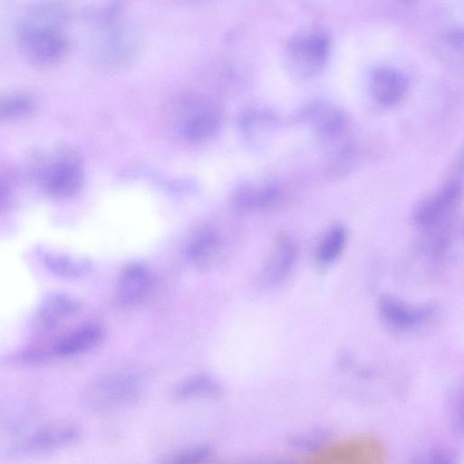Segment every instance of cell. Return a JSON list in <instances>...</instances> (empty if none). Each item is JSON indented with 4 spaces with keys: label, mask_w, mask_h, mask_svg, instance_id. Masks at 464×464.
Returning <instances> with one entry per match:
<instances>
[{
    "label": "cell",
    "mask_w": 464,
    "mask_h": 464,
    "mask_svg": "<svg viewBox=\"0 0 464 464\" xmlns=\"http://www.w3.org/2000/svg\"><path fill=\"white\" fill-rule=\"evenodd\" d=\"M144 392V384L137 375L114 372L92 380L83 391L82 401L92 412L111 414L137 405Z\"/></svg>",
    "instance_id": "1"
},
{
    "label": "cell",
    "mask_w": 464,
    "mask_h": 464,
    "mask_svg": "<svg viewBox=\"0 0 464 464\" xmlns=\"http://www.w3.org/2000/svg\"><path fill=\"white\" fill-rule=\"evenodd\" d=\"M329 53L326 33L317 27L304 28L289 38L285 50V66L294 77L310 79L323 70Z\"/></svg>",
    "instance_id": "2"
},
{
    "label": "cell",
    "mask_w": 464,
    "mask_h": 464,
    "mask_svg": "<svg viewBox=\"0 0 464 464\" xmlns=\"http://www.w3.org/2000/svg\"><path fill=\"white\" fill-rule=\"evenodd\" d=\"M16 34L24 55L37 65L56 63L63 58L68 49V41L62 29L20 22Z\"/></svg>",
    "instance_id": "3"
},
{
    "label": "cell",
    "mask_w": 464,
    "mask_h": 464,
    "mask_svg": "<svg viewBox=\"0 0 464 464\" xmlns=\"http://www.w3.org/2000/svg\"><path fill=\"white\" fill-rule=\"evenodd\" d=\"M309 464H388V461L379 440L369 436H357L320 450Z\"/></svg>",
    "instance_id": "4"
},
{
    "label": "cell",
    "mask_w": 464,
    "mask_h": 464,
    "mask_svg": "<svg viewBox=\"0 0 464 464\" xmlns=\"http://www.w3.org/2000/svg\"><path fill=\"white\" fill-rule=\"evenodd\" d=\"M41 188L55 198H67L76 195L83 185V172L75 157L67 152L56 154L39 169Z\"/></svg>",
    "instance_id": "5"
},
{
    "label": "cell",
    "mask_w": 464,
    "mask_h": 464,
    "mask_svg": "<svg viewBox=\"0 0 464 464\" xmlns=\"http://www.w3.org/2000/svg\"><path fill=\"white\" fill-rule=\"evenodd\" d=\"M82 431L72 422H57L44 426L30 433L15 448L18 456H40L66 449L76 443Z\"/></svg>",
    "instance_id": "6"
},
{
    "label": "cell",
    "mask_w": 464,
    "mask_h": 464,
    "mask_svg": "<svg viewBox=\"0 0 464 464\" xmlns=\"http://www.w3.org/2000/svg\"><path fill=\"white\" fill-rule=\"evenodd\" d=\"M461 185L456 180L443 184L422 198L413 208V225L425 231L433 230L453 211L461 198Z\"/></svg>",
    "instance_id": "7"
},
{
    "label": "cell",
    "mask_w": 464,
    "mask_h": 464,
    "mask_svg": "<svg viewBox=\"0 0 464 464\" xmlns=\"http://www.w3.org/2000/svg\"><path fill=\"white\" fill-rule=\"evenodd\" d=\"M296 120L323 139L335 137L345 126L343 111L334 103L322 100L306 105Z\"/></svg>",
    "instance_id": "8"
},
{
    "label": "cell",
    "mask_w": 464,
    "mask_h": 464,
    "mask_svg": "<svg viewBox=\"0 0 464 464\" xmlns=\"http://www.w3.org/2000/svg\"><path fill=\"white\" fill-rule=\"evenodd\" d=\"M378 310L386 324L399 330L414 329L426 323L433 314L430 304L412 305L391 295H382L379 299Z\"/></svg>",
    "instance_id": "9"
},
{
    "label": "cell",
    "mask_w": 464,
    "mask_h": 464,
    "mask_svg": "<svg viewBox=\"0 0 464 464\" xmlns=\"http://www.w3.org/2000/svg\"><path fill=\"white\" fill-rule=\"evenodd\" d=\"M153 277L143 264L134 262L126 266L118 278L115 287V302L128 307L140 302L150 291Z\"/></svg>",
    "instance_id": "10"
},
{
    "label": "cell",
    "mask_w": 464,
    "mask_h": 464,
    "mask_svg": "<svg viewBox=\"0 0 464 464\" xmlns=\"http://www.w3.org/2000/svg\"><path fill=\"white\" fill-rule=\"evenodd\" d=\"M224 387L209 373H195L179 380L171 390V398L178 403L216 401L222 397Z\"/></svg>",
    "instance_id": "11"
},
{
    "label": "cell",
    "mask_w": 464,
    "mask_h": 464,
    "mask_svg": "<svg viewBox=\"0 0 464 464\" xmlns=\"http://www.w3.org/2000/svg\"><path fill=\"white\" fill-rule=\"evenodd\" d=\"M407 89V77L396 68L379 66L371 73L370 91L373 100L381 106L397 104L404 97Z\"/></svg>",
    "instance_id": "12"
},
{
    "label": "cell",
    "mask_w": 464,
    "mask_h": 464,
    "mask_svg": "<svg viewBox=\"0 0 464 464\" xmlns=\"http://www.w3.org/2000/svg\"><path fill=\"white\" fill-rule=\"evenodd\" d=\"M297 256L295 242L288 237H278L260 274V280L266 286L280 284L291 272Z\"/></svg>",
    "instance_id": "13"
},
{
    "label": "cell",
    "mask_w": 464,
    "mask_h": 464,
    "mask_svg": "<svg viewBox=\"0 0 464 464\" xmlns=\"http://www.w3.org/2000/svg\"><path fill=\"white\" fill-rule=\"evenodd\" d=\"M219 250L218 234L210 228L195 232L185 246L187 260L198 269H207L215 261Z\"/></svg>",
    "instance_id": "14"
},
{
    "label": "cell",
    "mask_w": 464,
    "mask_h": 464,
    "mask_svg": "<svg viewBox=\"0 0 464 464\" xmlns=\"http://www.w3.org/2000/svg\"><path fill=\"white\" fill-rule=\"evenodd\" d=\"M215 455L216 449L212 443L198 441L162 453L155 464H210Z\"/></svg>",
    "instance_id": "15"
},
{
    "label": "cell",
    "mask_w": 464,
    "mask_h": 464,
    "mask_svg": "<svg viewBox=\"0 0 464 464\" xmlns=\"http://www.w3.org/2000/svg\"><path fill=\"white\" fill-rule=\"evenodd\" d=\"M104 337L103 330L97 325H87L64 336L55 347L61 356H72L88 352L100 344Z\"/></svg>",
    "instance_id": "16"
},
{
    "label": "cell",
    "mask_w": 464,
    "mask_h": 464,
    "mask_svg": "<svg viewBox=\"0 0 464 464\" xmlns=\"http://www.w3.org/2000/svg\"><path fill=\"white\" fill-rule=\"evenodd\" d=\"M278 193V187L274 183L243 187L234 195L233 208L240 214L262 208L274 202Z\"/></svg>",
    "instance_id": "17"
},
{
    "label": "cell",
    "mask_w": 464,
    "mask_h": 464,
    "mask_svg": "<svg viewBox=\"0 0 464 464\" xmlns=\"http://www.w3.org/2000/svg\"><path fill=\"white\" fill-rule=\"evenodd\" d=\"M347 241L346 228L341 224L330 227L316 248L315 256L320 265L329 266L342 255Z\"/></svg>",
    "instance_id": "18"
},
{
    "label": "cell",
    "mask_w": 464,
    "mask_h": 464,
    "mask_svg": "<svg viewBox=\"0 0 464 464\" xmlns=\"http://www.w3.org/2000/svg\"><path fill=\"white\" fill-rule=\"evenodd\" d=\"M44 263L54 275L63 278H80L92 271V263L83 257L65 255L49 254L44 256Z\"/></svg>",
    "instance_id": "19"
},
{
    "label": "cell",
    "mask_w": 464,
    "mask_h": 464,
    "mask_svg": "<svg viewBox=\"0 0 464 464\" xmlns=\"http://www.w3.org/2000/svg\"><path fill=\"white\" fill-rule=\"evenodd\" d=\"M79 309L78 302L68 295L55 293L49 295L42 304L41 316L50 324H56Z\"/></svg>",
    "instance_id": "20"
},
{
    "label": "cell",
    "mask_w": 464,
    "mask_h": 464,
    "mask_svg": "<svg viewBox=\"0 0 464 464\" xmlns=\"http://www.w3.org/2000/svg\"><path fill=\"white\" fill-rule=\"evenodd\" d=\"M36 106L33 96L23 92L0 94V121H13L31 114Z\"/></svg>",
    "instance_id": "21"
},
{
    "label": "cell",
    "mask_w": 464,
    "mask_h": 464,
    "mask_svg": "<svg viewBox=\"0 0 464 464\" xmlns=\"http://www.w3.org/2000/svg\"><path fill=\"white\" fill-rule=\"evenodd\" d=\"M412 464H457V460L445 450H431L417 458Z\"/></svg>",
    "instance_id": "22"
},
{
    "label": "cell",
    "mask_w": 464,
    "mask_h": 464,
    "mask_svg": "<svg viewBox=\"0 0 464 464\" xmlns=\"http://www.w3.org/2000/svg\"><path fill=\"white\" fill-rule=\"evenodd\" d=\"M230 464H296L292 460L279 457H249L234 460Z\"/></svg>",
    "instance_id": "23"
},
{
    "label": "cell",
    "mask_w": 464,
    "mask_h": 464,
    "mask_svg": "<svg viewBox=\"0 0 464 464\" xmlns=\"http://www.w3.org/2000/svg\"><path fill=\"white\" fill-rule=\"evenodd\" d=\"M10 196L9 184L0 178V207L3 206Z\"/></svg>",
    "instance_id": "24"
}]
</instances>
